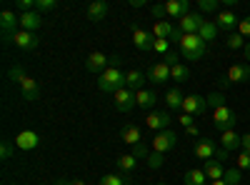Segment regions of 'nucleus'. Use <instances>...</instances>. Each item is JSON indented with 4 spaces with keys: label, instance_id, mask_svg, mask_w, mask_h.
Wrapping results in <instances>:
<instances>
[{
    "label": "nucleus",
    "instance_id": "4be33fe9",
    "mask_svg": "<svg viewBox=\"0 0 250 185\" xmlns=\"http://www.w3.org/2000/svg\"><path fill=\"white\" fill-rule=\"evenodd\" d=\"M203 173L208 175V180L213 183V180H223L225 168H223V163H220V160L213 158V160H205V163H203Z\"/></svg>",
    "mask_w": 250,
    "mask_h": 185
},
{
    "label": "nucleus",
    "instance_id": "bf43d9fd",
    "mask_svg": "<svg viewBox=\"0 0 250 185\" xmlns=\"http://www.w3.org/2000/svg\"><path fill=\"white\" fill-rule=\"evenodd\" d=\"M70 185H88L85 180H70Z\"/></svg>",
    "mask_w": 250,
    "mask_h": 185
},
{
    "label": "nucleus",
    "instance_id": "603ef678",
    "mask_svg": "<svg viewBox=\"0 0 250 185\" xmlns=\"http://www.w3.org/2000/svg\"><path fill=\"white\" fill-rule=\"evenodd\" d=\"M183 35H185V33H183V30H180V28H175V30H173V33H170V38H168V40H175V43H178V45H180V40H183Z\"/></svg>",
    "mask_w": 250,
    "mask_h": 185
},
{
    "label": "nucleus",
    "instance_id": "72a5a7b5",
    "mask_svg": "<svg viewBox=\"0 0 250 185\" xmlns=\"http://www.w3.org/2000/svg\"><path fill=\"white\" fill-rule=\"evenodd\" d=\"M130 175H103L98 185H128Z\"/></svg>",
    "mask_w": 250,
    "mask_h": 185
},
{
    "label": "nucleus",
    "instance_id": "0e129e2a",
    "mask_svg": "<svg viewBox=\"0 0 250 185\" xmlns=\"http://www.w3.org/2000/svg\"><path fill=\"white\" fill-rule=\"evenodd\" d=\"M5 185H15V183H5Z\"/></svg>",
    "mask_w": 250,
    "mask_h": 185
},
{
    "label": "nucleus",
    "instance_id": "a18cd8bd",
    "mask_svg": "<svg viewBox=\"0 0 250 185\" xmlns=\"http://www.w3.org/2000/svg\"><path fill=\"white\" fill-rule=\"evenodd\" d=\"M10 155H13V143L10 140H3V143H0V158L8 160Z\"/></svg>",
    "mask_w": 250,
    "mask_h": 185
},
{
    "label": "nucleus",
    "instance_id": "b1692460",
    "mask_svg": "<svg viewBox=\"0 0 250 185\" xmlns=\"http://www.w3.org/2000/svg\"><path fill=\"white\" fill-rule=\"evenodd\" d=\"M120 140L135 148V145H140V143H143V130H140L138 125H125V128L120 130Z\"/></svg>",
    "mask_w": 250,
    "mask_h": 185
},
{
    "label": "nucleus",
    "instance_id": "393cba45",
    "mask_svg": "<svg viewBox=\"0 0 250 185\" xmlns=\"http://www.w3.org/2000/svg\"><path fill=\"white\" fill-rule=\"evenodd\" d=\"M145 80H148V75H143L140 70H130V73H125V88H130V90H143L145 85Z\"/></svg>",
    "mask_w": 250,
    "mask_h": 185
},
{
    "label": "nucleus",
    "instance_id": "9d476101",
    "mask_svg": "<svg viewBox=\"0 0 250 185\" xmlns=\"http://www.w3.org/2000/svg\"><path fill=\"white\" fill-rule=\"evenodd\" d=\"M203 23H205V18H203L200 13H188V15H183V18L178 20V28H180L185 35H193V33L200 30Z\"/></svg>",
    "mask_w": 250,
    "mask_h": 185
},
{
    "label": "nucleus",
    "instance_id": "4c0bfd02",
    "mask_svg": "<svg viewBox=\"0 0 250 185\" xmlns=\"http://www.w3.org/2000/svg\"><path fill=\"white\" fill-rule=\"evenodd\" d=\"M8 78L13 80V83H18V85H20V83H23V80H25L28 75H25V70H23V65H13V68L8 70Z\"/></svg>",
    "mask_w": 250,
    "mask_h": 185
},
{
    "label": "nucleus",
    "instance_id": "ea45409f",
    "mask_svg": "<svg viewBox=\"0 0 250 185\" xmlns=\"http://www.w3.org/2000/svg\"><path fill=\"white\" fill-rule=\"evenodd\" d=\"M163 163H165L163 153H150V155H148V168H150V170H158V168H163Z\"/></svg>",
    "mask_w": 250,
    "mask_h": 185
},
{
    "label": "nucleus",
    "instance_id": "f257e3e1",
    "mask_svg": "<svg viewBox=\"0 0 250 185\" xmlns=\"http://www.w3.org/2000/svg\"><path fill=\"white\" fill-rule=\"evenodd\" d=\"M98 88L103 93H118L120 88H125V73L120 70V65H108V70L98 78Z\"/></svg>",
    "mask_w": 250,
    "mask_h": 185
},
{
    "label": "nucleus",
    "instance_id": "13d9d810",
    "mask_svg": "<svg viewBox=\"0 0 250 185\" xmlns=\"http://www.w3.org/2000/svg\"><path fill=\"white\" fill-rule=\"evenodd\" d=\"M243 50H245V60H250V40H248V45H245Z\"/></svg>",
    "mask_w": 250,
    "mask_h": 185
},
{
    "label": "nucleus",
    "instance_id": "bb28decb",
    "mask_svg": "<svg viewBox=\"0 0 250 185\" xmlns=\"http://www.w3.org/2000/svg\"><path fill=\"white\" fill-rule=\"evenodd\" d=\"M183 100H185V95H183L180 88H170L168 93H165V105H168L170 110H183Z\"/></svg>",
    "mask_w": 250,
    "mask_h": 185
},
{
    "label": "nucleus",
    "instance_id": "37998d69",
    "mask_svg": "<svg viewBox=\"0 0 250 185\" xmlns=\"http://www.w3.org/2000/svg\"><path fill=\"white\" fill-rule=\"evenodd\" d=\"M150 13H153V18H158V20L168 18V10H165V3H155V5H150Z\"/></svg>",
    "mask_w": 250,
    "mask_h": 185
},
{
    "label": "nucleus",
    "instance_id": "423d86ee",
    "mask_svg": "<svg viewBox=\"0 0 250 185\" xmlns=\"http://www.w3.org/2000/svg\"><path fill=\"white\" fill-rule=\"evenodd\" d=\"M170 123H173V118L165 110H153L145 118V128H150L153 133H163V130H170Z\"/></svg>",
    "mask_w": 250,
    "mask_h": 185
},
{
    "label": "nucleus",
    "instance_id": "09e8293b",
    "mask_svg": "<svg viewBox=\"0 0 250 185\" xmlns=\"http://www.w3.org/2000/svg\"><path fill=\"white\" fill-rule=\"evenodd\" d=\"M133 155H135L138 160H143V158H148V155H150V150L140 143V145H135V148H133Z\"/></svg>",
    "mask_w": 250,
    "mask_h": 185
},
{
    "label": "nucleus",
    "instance_id": "4468645a",
    "mask_svg": "<svg viewBox=\"0 0 250 185\" xmlns=\"http://www.w3.org/2000/svg\"><path fill=\"white\" fill-rule=\"evenodd\" d=\"M0 28H3V38L18 33L20 30V15H15L13 10H3L0 13Z\"/></svg>",
    "mask_w": 250,
    "mask_h": 185
},
{
    "label": "nucleus",
    "instance_id": "4d7b16f0",
    "mask_svg": "<svg viewBox=\"0 0 250 185\" xmlns=\"http://www.w3.org/2000/svg\"><path fill=\"white\" fill-rule=\"evenodd\" d=\"M145 0H130V8H143Z\"/></svg>",
    "mask_w": 250,
    "mask_h": 185
},
{
    "label": "nucleus",
    "instance_id": "2eb2a0df",
    "mask_svg": "<svg viewBox=\"0 0 250 185\" xmlns=\"http://www.w3.org/2000/svg\"><path fill=\"white\" fill-rule=\"evenodd\" d=\"M215 25L220 30H235L240 25V18L235 15V10H220L215 13Z\"/></svg>",
    "mask_w": 250,
    "mask_h": 185
},
{
    "label": "nucleus",
    "instance_id": "6e6552de",
    "mask_svg": "<svg viewBox=\"0 0 250 185\" xmlns=\"http://www.w3.org/2000/svg\"><path fill=\"white\" fill-rule=\"evenodd\" d=\"M175 143H178V135L173 130H163V133H155L153 138V153H168L175 148Z\"/></svg>",
    "mask_w": 250,
    "mask_h": 185
},
{
    "label": "nucleus",
    "instance_id": "5fc2aeb1",
    "mask_svg": "<svg viewBox=\"0 0 250 185\" xmlns=\"http://www.w3.org/2000/svg\"><path fill=\"white\" fill-rule=\"evenodd\" d=\"M185 133H188V135H195V138L200 135V130H198V125H190V128H185Z\"/></svg>",
    "mask_w": 250,
    "mask_h": 185
},
{
    "label": "nucleus",
    "instance_id": "dca6fc26",
    "mask_svg": "<svg viewBox=\"0 0 250 185\" xmlns=\"http://www.w3.org/2000/svg\"><path fill=\"white\" fill-rule=\"evenodd\" d=\"M133 43H135V48H138V50L148 53V50H153V43H155V38H153V33H150V30H143V28H133Z\"/></svg>",
    "mask_w": 250,
    "mask_h": 185
},
{
    "label": "nucleus",
    "instance_id": "a19ab883",
    "mask_svg": "<svg viewBox=\"0 0 250 185\" xmlns=\"http://www.w3.org/2000/svg\"><path fill=\"white\" fill-rule=\"evenodd\" d=\"M235 168H240V170H250V155H248V153L238 150V155H235Z\"/></svg>",
    "mask_w": 250,
    "mask_h": 185
},
{
    "label": "nucleus",
    "instance_id": "f3484780",
    "mask_svg": "<svg viewBox=\"0 0 250 185\" xmlns=\"http://www.w3.org/2000/svg\"><path fill=\"white\" fill-rule=\"evenodd\" d=\"M225 78H228V83H248L250 80V65L248 63H238V65H233V68H228V73H225Z\"/></svg>",
    "mask_w": 250,
    "mask_h": 185
},
{
    "label": "nucleus",
    "instance_id": "9b49d317",
    "mask_svg": "<svg viewBox=\"0 0 250 185\" xmlns=\"http://www.w3.org/2000/svg\"><path fill=\"white\" fill-rule=\"evenodd\" d=\"M108 65H110V58H108L105 53H100V50L90 53V55H88V60H85V68H88L90 73H98V75L105 73V70H108Z\"/></svg>",
    "mask_w": 250,
    "mask_h": 185
},
{
    "label": "nucleus",
    "instance_id": "0eeeda50",
    "mask_svg": "<svg viewBox=\"0 0 250 185\" xmlns=\"http://www.w3.org/2000/svg\"><path fill=\"white\" fill-rule=\"evenodd\" d=\"M113 103H115V110H120V113L133 110V108L138 105V100H135V90H130V88H120V90L113 95Z\"/></svg>",
    "mask_w": 250,
    "mask_h": 185
},
{
    "label": "nucleus",
    "instance_id": "58836bf2",
    "mask_svg": "<svg viewBox=\"0 0 250 185\" xmlns=\"http://www.w3.org/2000/svg\"><path fill=\"white\" fill-rule=\"evenodd\" d=\"M58 3L55 0H35V13H48V10H55Z\"/></svg>",
    "mask_w": 250,
    "mask_h": 185
},
{
    "label": "nucleus",
    "instance_id": "6e6d98bb",
    "mask_svg": "<svg viewBox=\"0 0 250 185\" xmlns=\"http://www.w3.org/2000/svg\"><path fill=\"white\" fill-rule=\"evenodd\" d=\"M215 158H218V160H220V163H223V160H228V150H223V148H220V150H218V155H215Z\"/></svg>",
    "mask_w": 250,
    "mask_h": 185
},
{
    "label": "nucleus",
    "instance_id": "680f3d73",
    "mask_svg": "<svg viewBox=\"0 0 250 185\" xmlns=\"http://www.w3.org/2000/svg\"><path fill=\"white\" fill-rule=\"evenodd\" d=\"M210 185H228V183H225V180H213Z\"/></svg>",
    "mask_w": 250,
    "mask_h": 185
},
{
    "label": "nucleus",
    "instance_id": "e433bc0d",
    "mask_svg": "<svg viewBox=\"0 0 250 185\" xmlns=\"http://www.w3.org/2000/svg\"><path fill=\"white\" fill-rule=\"evenodd\" d=\"M200 13H220V0H198Z\"/></svg>",
    "mask_w": 250,
    "mask_h": 185
},
{
    "label": "nucleus",
    "instance_id": "ddd939ff",
    "mask_svg": "<svg viewBox=\"0 0 250 185\" xmlns=\"http://www.w3.org/2000/svg\"><path fill=\"white\" fill-rule=\"evenodd\" d=\"M148 80L155 83V85H165L170 80V65H165L163 60H160V63H153L150 70H148Z\"/></svg>",
    "mask_w": 250,
    "mask_h": 185
},
{
    "label": "nucleus",
    "instance_id": "f03ea898",
    "mask_svg": "<svg viewBox=\"0 0 250 185\" xmlns=\"http://www.w3.org/2000/svg\"><path fill=\"white\" fill-rule=\"evenodd\" d=\"M205 40L198 35V33H193V35H183V40H180V55L185 58V60H200L203 55H205Z\"/></svg>",
    "mask_w": 250,
    "mask_h": 185
},
{
    "label": "nucleus",
    "instance_id": "5701e85b",
    "mask_svg": "<svg viewBox=\"0 0 250 185\" xmlns=\"http://www.w3.org/2000/svg\"><path fill=\"white\" fill-rule=\"evenodd\" d=\"M20 93H23V98H25V100L35 103V100L40 98V85H38V80L28 75V78L23 80V83H20Z\"/></svg>",
    "mask_w": 250,
    "mask_h": 185
},
{
    "label": "nucleus",
    "instance_id": "20e7f679",
    "mask_svg": "<svg viewBox=\"0 0 250 185\" xmlns=\"http://www.w3.org/2000/svg\"><path fill=\"white\" fill-rule=\"evenodd\" d=\"M5 43H15V48H20V50H25V53H30V50H35L38 48V35L35 33H28V30H18V33H13V35H8V38H3Z\"/></svg>",
    "mask_w": 250,
    "mask_h": 185
},
{
    "label": "nucleus",
    "instance_id": "052dcab7",
    "mask_svg": "<svg viewBox=\"0 0 250 185\" xmlns=\"http://www.w3.org/2000/svg\"><path fill=\"white\" fill-rule=\"evenodd\" d=\"M55 185H70V180H62L60 178V180H55Z\"/></svg>",
    "mask_w": 250,
    "mask_h": 185
},
{
    "label": "nucleus",
    "instance_id": "aec40b11",
    "mask_svg": "<svg viewBox=\"0 0 250 185\" xmlns=\"http://www.w3.org/2000/svg\"><path fill=\"white\" fill-rule=\"evenodd\" d=\"M40 25H43V18L40 13H20V30H28V33H35Z\"/></svg>",
    "mask_w": 250,
    "mask_h": 185
},
{
    "label": "nucleus",
    "instance_id": "f8f14e48",
    "mask_svg": "<svg viewBox=\"0 0 250 185\" xmlns=\"http://www.w3.org/2000/svg\"><path fill=\"white\" fill-rule=\"evenodd\" d=\"M40 145V135L35 130H20L15 135V148L20 150H35Z\"/></svg>",
    "mask_w": 250,
    "mask_h": 185
},
{
    "label": "nucleus",
    "instance_id": "39448f33",
    "mask_svg": "<svg viewBox=\"0 0 250 185\" xmlns=\"http://www.w3.org/2000/svg\"><path fill=\"white\" fill-rule=\"evenodd\" d=\"M218 143L213 140V138H200L198 143H195V148H193V153H195V158L200 160V163H205V160H213L215 155H218Z\"/></svg>",
    "mask_w": 250,
    "mask_h": 185
},
{
    "label": "nucleus",
    "instance_id": "a211bd4d",
    "mask_svg": "<svg viewBox=\"0 0 250 185\" xmlns=\"http://www.w3.org/2000/svg\"><path fill=\"white\" fill-rule=\"evenodd\" d=\"M108 10H110V5L105 3V0H93V3L88 5V10H85V15H88V20H93V23H100V20L108 15Z\"/></svg>",
    "mask_w": 250,
    "mask_h": 185
},
{
    "label": "nucleus",
    "instance_id": "3c124183",
    "mask_svg": "<svg viewBox=\"0 0 250 185\" xmlns=\"http://www.w3.org/2000/svg\"><path fill=\"white\" fill-rule=\"evenodd\" d=\"M163 63H165V65H170V68H173V65H178V58H175V53H168V55L163 58Z\"/></svg>",
    "mask_w": 250,
    "mask_h": 185
},
{
    "label": "nucleus",
    "instance_id": "c756f323",
    "mask_svg": "<svg viewBox=\"0 0 250 185\" xmlns=\"http://www.w3.org/2000/svg\"><path fill=\"white\" fill-rule=\"evenodd\" d=\"M183 180H185V185H208V175L203 173V168H190V170H185Z\"/></svg>",
    "mask_w": 250,
    "mask_h": 185
},
{
    "label": "nucleus",
    "instance_id": "de8ad7c7",
    "mask_svg": "<svg viewBox=\"0 0 250 185\" xmlns=\"http://www.w3.org/2000/svg\"><path fill=\"white\" fill-rule=\"evenodd\" d=\"M178 123H180L183 128H190V125H195V118H193V115H188V113H180Z\"/></svg>",
    "mask_w": 250,
    "mask_h": 185
},
{
    "label": "nucleus",
    "instance_id": "6ab92c4d",
    "mask_svg": "<svg viewBox=\"0 0 250 185\" xmlns=\"http://www.w3.org/2000/svg\"><path fill=\"white\" fill-rule=\"evenodd\" d=\"M165 10H168V18L180 20L183 15L190 13V3H188V0H168V3H165Z\"/></svg>",
    "mask_w": 250,
    "mask_h": 185
},
{
    "label": "nucleus",
    "instance_id": "cd10ccee",
    "mask_svg": "<svg viewBox=\"0 0 250 185\" xmlns=\"http://www.w3.org/2000/svg\"><path fill=\"white\" fill-rule=\"evenodd\" d=\"M115 165H118V170H123V175H130L135 170V165H138V158L133 153H125V155H120L115 160Z\"/></svg>",
    "mask_w": 250,
    "mask_h": 185
},
{
    "label": "nucleus",
    "instance_id": "7c9ffc66",
    "mask_svg": "<svg viewBox=\"0 0 250 185\" xmlns=\"http://www.w3.org/2000/svg\"><path fill=\"white\" fill-rule=\"evenodd\" d=\"M218 25L215 23H210V20H205V23L200 25V30H198V35L205 40V43H210V40H215V35H218Z\"/></svg>",
    "mask_w": 250,
    "mask_h": 185
},
{
    "label": "nucleus",
    "instance_id": "c03bdc74",
    "mask_svg": "<svg viewBox=\"0 0 250 185\" xmlns=\"http://www.w3.org/2000/svg\"><path fill=\"white\" fill-rule=\"evenodd\" d=\"M15 8H18L20 13H33V10H35V0H18Z\"/></svg>",
    "mask_w": 250,
    "mask_h": 185
},
{
    "label": "nucleus",
    "instance_id": "412c9836",
    "mask_svg": "<svg viewBox=\"0 0 250 185\" xmlns=\"http://www.w3.org/2000/svg\"><path fill=\"white\" fill-rule=\"evenodd\" d=\"M240 140H243V135H238L235 130H225V133H220V148L228 153L240 150Z\"/></svg>",
    "mask_w": 250,
    "mask_h": 185
},
{
    "label": "nucleus",
    "instance_id": "a878e982",
    "mask_svg": "<svg viewBox=\"0 0 250 185\" xmlns=\"http://www.w3.org/2000/svg\"><path fill=\"white\" fill-rule=\"evenodd\" d=\"M135 100H138V108H155V103H158V93L155 90H138L135 93Z\"/></svg>",
    "mask_w": 250,
    "mask_h": 185
},
{
    "label": "nucleus",
    "instance_id": "864d4df0",
    "mask_svg": "<svg viewBox=\"0 0 250 185\" xmlns=\"http://www.w3.org/2000/svg\"><path fill=\"white\" fill-rule=\"evenodd\" d=\"M228 85H230V83H228V78H225V75H220V78H218V88L223 90V88H228Z\"/></svg>",
    "mask_w": 250,
    "mask_h": 185
},
{
    "label": "nucleus",
    "instance_id": "79ce46f5",
    "mask_svg": "<svg viewBox=\"0 0 250 185\" xmlns=\"http://www.w3.org/2000/svg\"><path fill=\"white\" fill-rule=\"evenodd\" d=\"M153 50L160 53V55L165 58V55L170 53V40H155V43H153Z\"/></svg>",
    "mask_w": 250,
    "mask_h": 185
},
{
    "label": "nucleus",
    "instance_id": "1a4fd4ad",
    "mask_svg": "<svg viewBox=\"0 0 250 185\" xmlns=\"http://www.w3.org/2000/svg\"><path fill=\"white\" fill-rule=\"evenodd\" d=\"M208 110V100L203 98V95H188L185 100H183V113H188V115H203Z\"/></svg>",
    "mask_w": 250,
    "mask_h": 185
},
{
    "label": "nucleus",
    "instance_id": "7ed1b4c3",
    "mask_svg": "<svg viewBox=\"0 0 250 185\" xmlns=\"http://www.w3.org/2000/svg\"><path fill=\"white\" fill-rule=\"evenodd\" d=\"M235 123H238V115L233 108H228V105H220L213 110V125L225 133V130H235Z\"/></svg>",
    "mask_w": 250,
    "mask_h": 185
},
{
    "label": "nucleus",
    "instance_id": "2f4dec72",
    "mask_svg": "<svg viewBox=\"0 0 250 185\" xmlns=\"http://www.w3.org/2000/svg\"><path fill=\"white\" fill-rule=\"evenodd\" d=\"M188 78H190V68H188V65L178 63V65L170 68V80H175V83H185Z\"/></svg>",
    "mask_w": 250,
    "mask_h": 185
},
{
    "label": "nucleus",
    "instance_id": "e2e57ef3",
    "mask_svg": "<svg viewBox=\"0 0 250 185\" xmlns=\"http://www.w3.org/2000/svg\"><path fill=\"white\" fill-rule=\"evenodd\" d=\"M158 185H168V183H158Z\"/></svg>",
    "mask_w": 250,
    "mask_h": 185
},
{
    "label": "nucleus",
    "instance_id": "8fccbe9b",
    "mask_svg": "<svg viewBox=\"0 0 250 185\" xmlns=\"http://www.w3.org/2000/svg\"><path fill=\"white\" fill-rule=\"evenodd\" d=\"M240 150L250 155V133H248V135H243V140H240Z\"/></svg>",
    "mask_w": 250,
    "mask_h": 185
},
{
    "label": "nucleus",
    "instance_id": "49530a36",
    "mask_svg": "<svg viewBox=\"0 0 250 185\" xmlns=\"http://www.w3.org/2000/svg\"><path fill=\"white\" fill-rule=\"evenodd\" d=\"M238 33L243 38H250V15L248 18H240V25H238Z\"/></svg>",
    "mask_w": 250,
    "mask_h": 185
},
{
    "label": "nucleus",
    "instance_id": "c9c22d12",
    "mask_svg": "<svg viewBox=\"0 0 250 185\" xmlns=\"http://www.w3.org/2000/svg\"><path fill=\"white\" fill-rule=\"evenodd\" d=\"M223 180H225L228 185H240V180H243V175H240V168H225V175H223Z\"/></svg>",
    "mask_w": 250,
    "mask_h": 185
},
{
    "label": "nucleus",
    "instance_id": "f704fd0d",
    "mask_svg": "<svg viewBox=\"0 0 250 185\" xmlns=\"http://www.w3.org/2000/svg\"><path fill=\"white\" fill-rule=\"evenodd\" d=\"M205 100H208V108H220V105H225V95H223V90H213L210 95H205Z\"/></svg>",
    "mask_w": 250,
    "mask_h": 185
},
{
    "label": "nucleus",
    "instance_id": "c85d7f7f",
    "mask_svg": "<svg viewBox=\"0 0 250 185\" xmlns=\"http://www.w3.org/2000/svg\"><path fill=\"white\" fill-rule=\"evenodd\" d=\"M175 30V25H170L168 20H155V25H153V38L155 40H168L170 38V33Z\"/></svg>",
    "mask_w": 250,
    "mask_h": 185
},
{
    "label": "nucleus",
    "instance_id": "473e14b6",
    "mask_svg": "<svg viewBox=\"0 0 250 185\" xmlns=\"http://www.w3.org/2000/svg\"><path fill=\"white\" fill-rule=\"evenodd\" d=\"M225 45L230 48V50H240V48L248 45V40H245L240 33H230V35H228V40H225Z\"/></svg>",
    "mask_w": 250,
    "mask_h": 185
}]
</instances>
